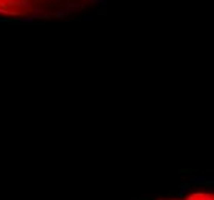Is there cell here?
<instances>
[{
	"instance_id": "6da1fadb",
	"label": "cell",
	"mask_w": 214,
	"mask_h": 200,
	"mask_svg": "<svg viewBox=\"0 0 214 200\" xmlns=\"http://www.w3.org/2000/svg\"><path fill=\"white\" fill-rule=\"evenodd\" d=\"M31 16L34 19H50L54 16V12H48L45 11V9H42V8H32L31 9Z\"/></svg>"
},
{
	"instance_id": "7a4b0ae2",
	"label": "cell",
	"mask_w": 214,
	"mask_h": 200,
	"mask_svg": "<svg viewBox=\"0 0 214 200\" xmlns=\"http://www.w3.org/2000/svg\"><path fill=\"white\" fill-rule=\"evenodd\" d=\"M63 5H65V9H68L69 12H76V11H79V9L83 8V5H82V3H74V2L63 3Z\"/></svg>"
},
{
	"instance_id": "3957f363",
	"label": "cell",
	"mask_w": 214,
	"mask_h": 200,
	"mask_svg": "<svg viewBox=\"0 0 214 200\" xmlns=\"http://www.w3.org/2000/svg\"><path fill=\"white\" fill-rule=\"evenodd\" d=\"M69 11L68 9H57V11H54V17H57V19H63V17H66V16H69Z\"/></svg>"
},
{
	"instance_id": "277c9868",
	"label": "cell",
	"mask_w": 214,
	"mask_h": 200,
	"mask_svg": "<svg viewBox=\"0 0 214 200\" xmlns=\"http://www.w3.org/2000/svg\"><path fill=\"white\" fill-rule=\"evenodd\" d=\"M206 179L205 175H196V177H191L189 179V183H206Z\"/></svg>"
},
{
	"instance_id": "5b68a950",
	"label": "cell",
	"mask_w": 214,
	"mask_h": 200,
	"mask_svg": "<svg viewBox=\"0 0 214 200\" xmlns=\"http://www.w3.org/2000/svg\"><path fill=\"white\" fill-rule=\"evenodd\" d=\"M17 23H26V25H31V23H34V17H32V16L19 17V19H17Z\"/></svg>"
},
{
	"instance_id": "8992f818",
	"label": "cell",
	"mask_w": 214,
	"mask_h": 200,
	"mask_svg": "<svg viewBox=\"0 0 214 200\" xmlns=\"http://www.w3.org/2000/svg\"><path fill=\"white\" fill-rule=\"evenodd\" d=\"M20 2V8L23 9H32V3L30 2V0H19Z\"/></svg>"
},
{
	"instance_id": "52a82bcc",
	"label": "cell",
	"mask_w": 214,
	"mask_h": 200,
	"mask_svg": "<svg viewBox=\"0 0 214 200\" xmlns=\"http://www.w3.org/2000/svg\"><path fill=\"white\" fill-rule=\"evenodd\" d=\"M88 3H92V5H100V6H106V0H86Z\"/></svg>"
},
{
	"instance_id": "ba28073f",
	"label": "cell",
	"mask_w": 214,
	"mask_h": 200,
	"mask_svg": "<svg viewBox=\"0 0 214 200\" xmlns=\"http://www.w3.org/2000/svg\"><path fill=\"white\" fill-rule=\"evenodd\" d=\"M82 20H83V22H92V20H94V19H92L91 16H88V14H85V16L82 17Z\"/></svg>"
},
{
	"instance_id": "9c48e42d",
	"label": "cell",
	"mask_w": 214,
	"mask_h": 200,
	"mask_svg": "<svg viewBox=\"0 0 214 200\" xmlns=\"http://www.w3.org/2000/svg\"><path fill=\"white\" fill-rule=\"evenodd\" d=\"M213 183H214V175H211V177L206 179V183L205 185H213Z\"/></svg>"
},
{
	"instance_id": "30bf717a",
	"label": "cell",
	"mask_w": 214,
	"mask_h": 200,
	"mask_svg": "<svg viewBox=\"0 0 214 200\" xmlns=\"http://www.w3.org/2000/svg\"><path fill=\"white\" fill-rule=\"evenodd\" d=\"M57 5H62V0H57Z\"/></svg>"
},
{
	"instance_id": "8fae6325",
	"label": "cell",
	"mask_w": 214,
	"mask_h": 200,
	"mask_svg": "<svg viewBox=\"0 0 214 200\" xmlns=\"http://www.w3.org/2000/svg\"><path fill=\"white\" fill-rule=\"evenodd\" d=\"M131 200H137V199H136V197H133V199H131Z\"/></svg>"
}]
</instances>
